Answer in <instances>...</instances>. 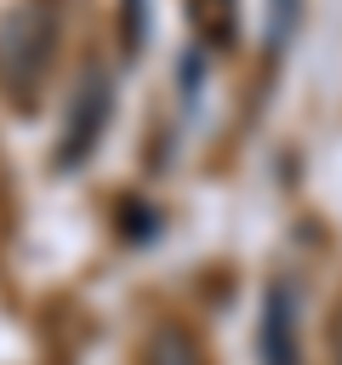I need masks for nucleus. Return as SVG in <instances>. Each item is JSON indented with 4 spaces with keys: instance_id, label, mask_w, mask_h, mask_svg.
<instances>
[{
    "instance_id": "nucleus-2",
    "label": "nucleus",
    "mask_w": 342,
    "mask_h": 365,
    "mask_svg": "<svg viewBox=\"0 0 342 365\" xmlns=\"http://www.w3.org/2000/svg\"><path fill=\"white\" fill-rule=\"evenodd\" d=\"M108 108H114V86H108V68L91 63L80 74V91L68 97V120H63V148H57V165H86L103 125H108Z\"/></svg>"
},
{
    "instance_id": "nucleus-5",
    "label": "nucleus",
    "mask_w": 342,
    "mask_h": 365,
    "mask_svg": "<svg viewBox=\"0 0 342 365\" xmlns=\"http://www.w3.org/2000/svg\"><path fill=\"white\" fill-rule=\"evenodd\" d=\"M331 342H336V365H342V314H336V336Z\"/></svg>"
},
{
    "instance_id": "nucleus-1",
    "label": "nucleus",
    "mask_w": 342,
    "mask_h": 365,
    "mask_svg": "<svg viewBox=\"0 0 342 365\" xmlns=\"http://www.w3.org/2000/svg\"><path fill=\"white\" fill-rule=\"evenodd\" d=\"M57 34H63V17H57V0H23L6 29H0V80L17 103H28L57 57Z\"/></svg>"
},
{
    "instance_id": "nucleus-4",
    "label": "nucleus",
    "mask_w": 342,
    "mask_h": 365,
    "mask_svg": "<svg viewBox=\"0 0 342 365\" xmlns=\"http://www.w3.org/2000/svg\"><path fill=\"white\" fill-rule=\"evenodd\" d=\"M148 365H205V354H200V342H194L177 319H165V325L148 336Z\"/></svg>"
},
{
    "instance_id": "nucleus-3",
    "label": "nucleus",
    "mask_w": 342,
    "mask_h": 365,
    "mask_svg": "<svg viewBox=\"0 0 342 365\" xmlns=\"http://www.w3.org/2000/svg\"><path fill=\"white\" fill-rule=\"evenodd\" d=\"M256 365H302V308L285 279L262 285L256 308Z\"/></svg>"
}]
</instances>
